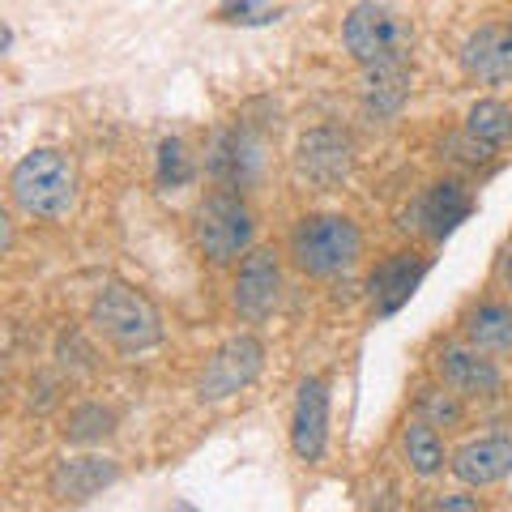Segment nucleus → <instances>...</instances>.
<instances>
[{
	"instance_id": "nucleus-1",
	"label": "nucleus",
	"mask_w": 512,
	"mask_h": 512,
	"mask_svg": "<svg viewBox=\"0 0 512 512\" xmlns=\"http://www.w3.org/2000/svg\"><path fill=\"white\" fill-rule=\"evenodd\" d=\"M363 231L342 214H308L291 231V261L308 278H342L359 265Z\"/></svg>"
},
{
	"instance_id": "nucleus-2",
	"label": "nucleus",
	"mask_w": 512,
	"mask_h": 512,
	"mask_svg": "<svg viewBox=\"0 0 512 512\" xmlns=\"http://www.w3.org/2000/svg\"><path fill=\"white\" fill-rule=\"evenodd\" d=\"M13 205L30 218L56 222L77 205V171L69 154L60 150H30L9 175Z\"/></svg>"
},
{
	"instance_id": "nucleus-3",
	"label": "nucleus",
	"mask_w": 512,
	"mask_h": 512,
	"mask_svg": "<svg viewBox=\"0 0 512 512\" xmlns=\"http://www.w3.org/2000/svg\"><path fill=\"white\" fill-rule=\"evenodd\" d=\"M90 320L103 338L124 350V355H137V350H150L163 342V316H158L154 303L133 291L128 282H107L90 303Z\"/></svg>"
},
{
	"instance_id": "nucleus-4",
	"label": "nucleus",
	"mask_w": 512,
	"mask_h": 512,
	"mask_svg": "<svg viewBox=\"0 0 512 512\" xmlns=\"http://www.w3.org/2000/svg\"><path fill=\"white\" fill-rule=\"evenodd\" d=\"M342 43H346V52L363 64V69H372V64H393V60L410 56L414 26L397 9L380 5V0H363V5H355L346 13Z\"/></svg>"
},
{
	"instance_id": "nucleus-5",
	"label": "nucleus",
	"mask_w": 512,
	"mask_h": 512,
	"mask_svg": "<svg viewBox=\"0 0 512 512\" xmlns=\"http://www.w3.org/2000/svg\"><path fill=\"white\" fill-rule=\"evenodd\" d=\"M252 231H256V222H252V210L239 192H214V197L201 201L197 244L214 265H227L239 252H248Z\"/></svg>"
},
{
	"instance_id": "nucleus-6",
	"label": "nucleus",
	"mask_w": 512,
	"mask_h": 512,
	"mask_svg": "<svg viewBox=\"0 0 512 512\" xmlns=\"http://www.w3.org/2000/svg\"><path fill=\"white\" fill-rule=\"evenodd\" d=\"M265 367V346L261 338H252V333H235V338H227L214 359L205 363V372L197 380V397L201 402H227V397H235L239 389H248V384L261 376Z\"/></svg>"
},
{
	"instance_id": "nucleus-7",
	"label": "nucleus",
	"mask_w": 512,
	"mask_h": 512,
	"mask_svg": "<svg viewBox=\"0 0 512 512\" xmlns=\"http://www.w3.org/2000/svg\"><path fill=\"white\" fill-rule=\"evenodd\" d=\"M350 167H355V141H350L342 128L320 124L308 128L295 146V171L299 180H308L312 188H338Z\"/></svg>"
},
{
	"instance_id": "nucleus-8",
	"label": "nucleus",
	"mask_w": 512,
	"mask_h": 512,
	"mask_svg": "<svg viewBox=\"0 0 512 512\" xmlns=\"http://www.w3.org/2000/svg\"><path fill=\"white\" fill-rule=\"evenodd\" d=\"M278 295H282V265H278V252L274 248H252L239 265V278H235V312L248 316V320H265L269 312L278 308Z\"/></svg>"
},
{
	"instance_id": "nucleus-9",
	"label": "nucleus",
	"mask_w": 512,
	"mask_h": 512,
	"mask_svg": "<svg viewBox=\"0 0 512 512\" xmlns=\"http://www.w3.org/2000/svg\"><path fill=\"white\" fill-rule=\"evenodd\" d=\"M427 269H431V261L419 252L384 256V261L372 269V278H367V295H372L376 316H393L397 308H406L410 295L419 291V282L427 278Z\"/></svg>"
},
{
	"instance_id": "nucleus-10",
	"label": "nucleus",
	"mask_w": 512,
	"mask_h": 512,
	"mask_svg": "<svg viewBox=\"0 0 512 512\" xmlns=\"http://www.w3.org/2000/svg\"><path fill=\"white\" fill-rule=\"evenodd\" d=\"M329 444V384L308 376L299 384L295 414H291V448L299 461H320Z\"/></svg>"
},
{
	"instance_id": "nucleus-11",
	"label": "nucleus",
	"mask_w": 512,
	"mask_h": 512,
	"mask_svg": "<svg viewBox=\"0 0 512 512\" xmlns=\"http://www.w3.org/2000/svg\"><path fill=\"white\" fill-rule=\"evenodd\" d=\"M120 478V466L111 457H99V453H86V457H64L56 461L52 478L47 487L60 504H90L94 495H103L111 483Z\"/></svg>"
},
{
	"instance_id": "nucleus-12",
	"label": "nucleus",
	"mask_w": 512,
	"mask_h": 512,
	"mask_svg": "<svg viewBox=\"0 0 512 512\" xmlns=\"http://www.w3.org/2000/svg\"><path fill=\"white\" fill-rule=\"evenodd\" d=\"M461 69L478 82H512V26L487 22L461 43Z\"/></svg>"
},
{
	"instance_id": "nucleus-13",
	"label": "nucleus",
	"mask_w": 512,
	"mask_h": 512,
	"mask_svg": "<svg viewBox=\"0 0 512 512\" xmlns=\"http://www.w3.org/2000/svg\"><path fill=\"white\" fill-rule=\"evenodd\" d=\"M453 474L466 487H495L512 474V436L495 431V436L470 440L453 453Z\"/></svg>"
},
{
	"instance_id": "nucleus-14",
	"label": "nucleus",
	"mask_w": 512,
	"mask_h": 512,
	"mask_svg": "<svg viewBox=\"0 0 512 512\" xmlns=\"http://www.w3.org/2000/svg\"><path fill=\"white\" fill-rule=\"evenodd\" d=\"M470 214H474V197H470V188L457 184V180L431 184V188L423 192V201H419L423 231H427L431 239H448Z\"/></svg>"
},
{
	"instance_id": "nucleus-15",
	"label": "nucleus",
	"mask_w": 512,
	"mask_h": 512,
	"mask_svg": "<svg viewBox=\"0 0 512 512\" xmlns=\"http://www.w3.org/2000/svg\"><path fill=\"white\" fill-rule=\"evenodd\" d=\"M359 94H363L367 116L393 120L397 111L406 107V99H410V64L393 60V64H372V69H363Z\"/></svg>"
},
{
	"instance_id": "nucleus-16",
	"label": "nucleus",
	"mask_w": 512,
	"mask_h": 512,
	"mask_svg": "<svg viewBox=\"0 0 512 512\" xmlns=\"http://www.w3.org/2000/svg\"><path fill=\"white\" fill-rule=\"evenodd\" d=\"M440 376H444L448 389L461 393V397H491L500 389V367L478 355V346L474 350H448L440 359Z\"/></svg>"
},
{
	"instance_id": "nucleus-17",
	"label": "nucleus",
	"mask_w": 512,
	"mask_h": 512,
	"mask_svg": "<svg viewBox=\"0 0 512 512\" xmlns=\"http://www.w3.org/2000/svg\"><path fill=\"white\" fill-rule=\"evenodd\" d=\"M466 338H470V346L491 350V355L512 350V308L508 303H483V308L466 320Z\"/></svg>"
},
{
	"instance_id": "nucleus-18",
	"label": "nucleus",
	"mask_w": 512,
	"mask_h": 512,
	"mask_svg": "<svg viewBox=\"0 0 512 512\" xmlns=\"http://www.w3.org/2000/svg\"><path fill=\"white\" fill-rule=\"evenodd\" d=\"M256 146L244 137V133H227V137H218V146L210 154V175H218L222 184H244L248 180V171L256 167Z\"/></svg>"
},
{
	"instance_id": "nucleus-19",
	"label": "nucleus",
	"mask_w": 512,
	"mask_h": 512,
	"mask_svg": "<svg viewBox=\"0 0 512 512\" xmlns=\"http://www.w3.org/2000/svg\"><path fill=\"white\" fill-rule=\"evenodd\" d=\"M402 444H406V461H410V470L419 474V478H436V474L444 470V444H440L436 427H431L427 419H414V423L406 427Z\"/></svg>"
},
{
	"instance_id": "nucleus-20",
	"label": "nucleus",
	"mask_w": 512,
	"mask_h": 512,
	"mask_svg": "<svg viewBox=\"0 0 512 512\" xmlns=\"http://www.w3.org/2000/svg\"><path fill=\"white\" fill-rule=\"evenodd\" d=\"M466 133L487 141V146H508L512 141V107L500 99H478L466 116Z\"/></svg>"
},
{
	"instance_id": "nucleus-21",
	"label": "nucleus",
	"mask_w": 512,
	"mask_h": 512,
	"mask_svg": "<svg viewBox=\"0 0 512 512\" xmlns=\"http://www.w3.org/2000/svg\"><path fill=\"white\" fill-rule=\"evenodd\" d=\"M111 431H116V410L111 406H77L69 414V423H64V440L69 444H94V440H107Z\"/></svg>"
},
{
	"instance_id": "nucleus-22",
	"label": "nucleus",
	"mask_w": 512,
	"mask_h": 512,
	"mask_svg": "<svg viewBox=\"0 0 512 512\" xmlns=\"http://www.w3.org/2000/svg\"><path fill=\"white\" fill-rule=\"evenodd\" d=\"M192 175H197V167H192V154L180 137H167L163 146H158V184L163 188H184Z\"/></svg>"
},
{
	"instance_id": "nucleus-23",
	"label": "nucleus",
	"mask_w": 512,
	"mask_h": 512,
	"mask_svg": "<svg viewBox=\"0 0 512 512\" xmlns=\"http://www.w3.org/2000/svg\"><path fill=\"white\" fill-rule=\"evenodd\" d=\"M214 18L227 26H269L282 18V5H274V0H222Z\"/></svg>"
},
{
	"instance_id": "nucleus-24",
	"label": "nucleus",
	"mask_w": 512,
	"mask_h": 512,
	"mask_svg": "<svg viewBox=\"0 0 512 512\" xmlns=\"http://www.w3.org/2000/svg\"><path fill=\"white\" fill-rule=\"evenodd\" d=\"M457 397H444V393H423V410L431 414V419H440V423H457L461 419V406H457Z\"/></svg>"
},
{
	"instance_id": "nucleus-25",
	"label": "nucleus",
	"mask_w": 512,
	"mask_h": 512,
	"mask_svg": "<svg viewBox=\"0 0 512 512\" xmlns=\"http://www.w3.org/2000/svg\"><path fill=\"white\" fill-rule=\"evenodd\" d=\"M431 508H457V512H474L478 500H470V495H444V500H436Z\"/></svg>"
},
{
	"instance_id": "nucleus-26",
	"label": "nucleus",
	"mask_w": 512,
	"mask_h": 512,
	"mask_svg": "<svg viewBox=\"0 0 512 512\" xmlns=\"http://www.w3.org/2000/svg\"><path fill=\"white\" fill-rule=\"evenodd\" d=\"M504 278H508V286H512V248L504 252Z\"/></svg>"
}]
</instances>
